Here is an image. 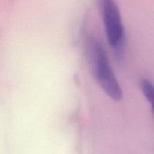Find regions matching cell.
<instances>
[{
  "label": "cell",
  "mask_w": 154,
  "mask_h": 154,
  "mask_svg": "<svg viewBox=\"0 0 154 154\" xmlns=\"http://www.w3.org/2000/svg\"><path fill=\"white\" fill-rule=\"evenodd\" d=\"M91 66L95 78L104 91L114 101L122 98V90L110 66L108 56L103 47L96 42L90 45Z\"/></svg>",
  "instance_id": "6da1fadb"
},
{
  "label": "cell",
  "mask_w": 154,
  "mask_h": 154,
  "mask_svg": "<svg viewBox=\"0 0 154 154\" xmlns=\"http://www.w3.org/2000/svg\"><path fill=\"white\" fill-rule=\"evenodd\" d=\"M105 32L110 45L119 48L123 39V27L119 8L114 0H101Z\"/></svg>",
  "instance_id": "7a4b0ae2"
},
{
  "label": "cell",
  "mask_w": 154,
  "mask_h": 154,
  "mask_svg": "<svg viewBox=\"0 0 154 154\" xmlns=\"http://www.w3.org/2000/svg\"><path fill=\"white\" fill-rule=\"evenodd\" d=\"M141 88L143 93H144V96H145V98H147V101L151 104L152 107H153L154 92L153 86V85H152V83L147 79L142 80V81L141 82Z\"/></svg>",
  "instance_id": "3957f363"
}]
</instances>
